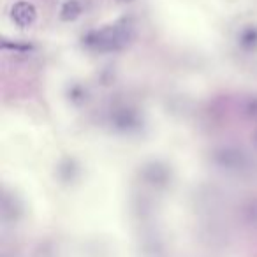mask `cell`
<instances>
[{
    "mask_svg": "<svg viewBox=\"0 0 257 257\" xmlns=\"http://www.w3.org/2000/svg\"><path fill=\"white\" fill-rule=\"evenodd\" d=\"M11 18L18 27L27 29V27H30V25H34V23H36L37 9H36V6L30 4V2H18V4L13 6Z\"/></svg>",
    "mask_w": 257,
    "mask_h": 257,
    "instance_id": "obj_2",
    "label": "cell"
},
{
    "mask_svg": "<svg viewBox=\"0 0 257 257\" xmlns=\"http://www.w3.org/2000/svg\"><path fill=\"white\" fill-rule=\"evenodd\" d=\"M83 4L79 0H67L60 9V20L62 22H74L81 16Z\"/></svg>",
    "mask_w": 257,
    "mask_h": 257,
    "instance_id": "obj_3",
    "label": "cell"
},
{
    "mask_svg": "<svg viewBox=\"0 0 257 257\" xmlns=\"http://www.w3.org/2000/svg\"><path fill=\"white\" fill-rule=\"evenodd\" d=\"M116 2H120V4H131V2H134V0H116Z\"/></svg>",
    "mask_w": 257,
    "mask_h": 257,
    "instance_id": "obj_6",
    "label": "cell"
},
{
    "mask_svg": "<svg viewBox=\"0 0 257 257\" xmlns=\"http://www.w3.org/2000/svg\"><path fill=\"white\" fill-rule=\"evenodd\" d=\"M134 36L133 25L127 22H120L116 25H109L102 30H93L88 36L83 37L86 48L99 53H109L125 48Z\"/></svg>",
    "mask_w": 257,
    "mask_h": 257,
    "instance_id": "obj_1",
    "label": "cell"
},
{
    "mask_svg": "<svg viewBox=\"0 0 257 257\" xmlns=\"http://www.w3.org/2000/svg\"><path fill=\"white\" fill-rule=\"evenodd\" d=\"M239 43H241L243 48H248V50L255 48L257 46V29L248 27V29L243 30V32L239 34Z\"/></svg>",
    "mask_w": 257,
    "mask_h": 257,
    "instance_id": "obj_4",
    "label": "cell"
},
{
    "mask_svg": "<svg viewBox=\"0 0 257 257\" xmlns=\"http://www.w3.org/2000/svg\"><path fill=\"white\" fill-rule=\"evenodd\" d=\"M4 48L6 50H20V51H29L30 50V46H20V44H9L8 41H4Z\"/></svg>",
    "mask_w": 257,
    "mask_h": 257,
    "instance_id": "obj_5",
    "label": "cell"
}]
</instances>
